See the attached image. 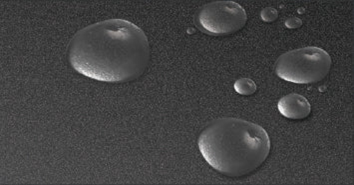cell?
Returning <instances> with one entry per match:
<instances>
[{
    "label": "cell",
    "instance_id": "cell-6",
    "mask_svg": "<svg viewBox=\"0 0 354 185\" xmlns=\"http://www.w3.org/2000/svg\"><path fill=\"white\" fill-rule=\"evenodd\" d=\"M234 87L241 96H252L257 90L256 83L250 78H240L234 82Z\"/></svg>",
    "mask_w": 354,
    "mask_h": 185
},
{
    "label": "cell",
    "instance_id": "cell-5",
    "mask_svg": "<svg viewBox=\"0 0 354 185\" xmlns=\"http://www.w3.org/2000/svg\"><path fill=\"white\" fill-rule=\"evenodd\" d=\"M279 112L288 119H304L310 114V105L306 97L297 94L283 96L277 105Z\"/></svg>",
    "mask_w": 354,
    "mask_h": 185
},
{
    "label": "cell",
    "instance_id": "cell-4",
    "mask_svg": "<svg viewBox=\"0 0 354 185\" xmlns=\"http://www.w3.org/2000/svg\"><path fill=\"white\" fill-rule=\"evenodd\" d=\"M247 13L234 1H214L199 8L196 12L195 24L207 35H229L245 26Z\"/></svg>",
    "mask_w": 354,
    "mask_h": 185
},
{
    "label": "cell",
    "instance_id": "cell-3",
    "mask_svg": "<svg viewBox=\"0 0 354 185\" xmlns=\"http://www.w3.org/2000/svg\"><path fill=\"white\" fill-rule=\"evenodd\" d=\"M330 67L331 58L326 51L308 46L281 54L274 69L281 80L297 85H310L324 80Z\"/></svg>",
    "mask_w": 354,
    "mask_h": 185
},
{
    "label": "cell",
    "instance_id": "cell-2",
    "mask_svg": "<svg viewBox=\"0 0 354 185\" xmlns=\"http://www.w3.org/2000/svg\"><path fill=\"white\" fill-rule=\"evenodd\" d=\"M198 146L209 166L230 177L250 175L267 160L270 150L265 128L233 117L207 124L201 132Z\"/></svg>",
    "mask_w": 354,
    "mask_h": 185
},
{
    "label": "cell",
    "instance_id": "cell-1",
    "mask_svg": "<svg viewBox=\"0 0 354 185\" xmlns=\"http://www.w3.org/2000/svg\"><path fill=\"white\" fill-rule=\"evenodd\" d=\"M68 60L79 73L103 82H128L139 78L150 62L147 36L125 19L97 22L70 40Z\"/></svg>",
    "mask_w": 354,
    "mask_h": 185
},
{
    "label": "cell",
    "instance_id": "cell-8",
    "mask_svg": "<svg viewBox=\"0 0 354 185\" xmlns=\"http://www.w3.org/2000/svg\"><path fill=\"white\" fill-rule=\"evenodd\" d=\"M301 24H303V22L297 17L290 18V19L286 21V26L288 27V28H299V27L301 26Z\"/></svg>",
    "mask_w": 354,
    "mask_h": 185
},
{
    "label": "cell",
    "instance_id": "cell-7",
    "mask_svg": "<svg viewBox=\"0 0 354 185\" xmlns=\"http://www.w3.org/2000/svg\"><path fill=\"white\" fill-rule=\"evenodd\" d=\"M277 17H279V12H277V9L272 8L263 9L261 12V19L266 22L276 21Z\"/></svg>",
    "mask_w": 354,
    "mask_h": 185
}]
</instances>
